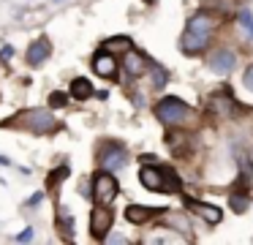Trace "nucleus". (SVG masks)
Masks as SVG:
<instances>
[{
    "label": "nucleus",
    "mask_w": 253,
    "mask_h": 245,
    "mask_svg": "<svg viewBox=\"0 0 253 245\" xmlns=\"http://www.w3.org/2000/svg\"><path fill=\"white\" fill-rule=\"evenodd\" d=\"M212 16L204 14V11H196V14L188 19L185 25V36H182V49L185 52H202V49H207L210 44V36H212Z\"/></svg>",
    "instance_id": "nucleus-1"
},
{
    "label": "nucleus",
    "mask_w": 253,
    "mask_h": 245,
    "mask_svg": "<svg viewBox=\"0 0 253 245\" xmlns=\"http://www.w3.org/2000/svg\"><path fill=\"white\" fill-rule=\"evenodd\" d=\"M6 128H19V131H30V134L44 136V134H52L57 128V120L46 109H25V112H17L8 120Z\"/></svg>",
    "instance_id": "nucleus-2"
},
{
    "label": "nucleus",
    "mask_w": 253,
    "mask_h": 245,
    "mask_svg": "<svg viewBox=\"0 0 253 245\" xmlns=\"http://www.w3.org/2000/svg\"><path fill=\"white\" fill-rule=\"evenodd\" d=\"M155 117H158L164 125L180 128V125H188L191 120H196V112H193V109L188 106L185 101L169 96V98H164V101L155 103Z\"/></svg>",
    "instance_id": "nucleus-3"
},
{
    "label": "nucleus",
    "mask_w": 253,
    "mask_h": 245,
    "mask_svg": "<svg viewBox=\"0 0 253 245\" xmlns=\"http://www.w3.org/2000/svg\"><path fill=\"white\" fill-rule=\"evenodd\" d=\"M115 196H117V180L112 177V172L101 169L93 177V199L98 201V204H112Z\"/></svg>",
    "instance_id": "nucleus-4"
},
{
    "label": "nucleus",
    "mask_w": 253,
    "mask_h": 245,
    "mask_svg": "<svg viewBox=\"0 0 253 245\" xmlns=\"http://www.w3.org/2000/svg\"><path fill=\"white\" fill-rule=\"evenodd\" d=\"M112 221H115V215H112L109 204H98L90 212V234L95 240H106V234L112 229Z\"/></svg>",
    "instance_id": "nucleus-5"
},
{
    "label": "nucleus",
    "mask_w": 253,
    "mask_h": 245,
    "mask_svg": "<svg viewBox=\"0 0 253 245\" xmlns=\"http://www.w3.org/2000/svg\"><path fill=\"white\" fill-rule=\"evenodd\" d=\"M98 161H101V169H106V172H117V169L126 166L128 161V152L123 145H104L98 152Z\"/></svg>",
    "instance_id": "nucleus-6"
},
{
    "label": "nucleus",
    "mask_w": 253,
    "mask_h": 245,
    "mask_svg": "<svg viewBox=\"0 0 253 245\" xmlns=\"http://www.w3.org/2000/svg\"><path fill=\"white\" fill-rule=\"evenodd\" d=\"M185 207H188L191 212H196V215L202 218L204 223H210V226H218V223L223 221V212H220V207H215V204H207V201L185 199Z\"/></svg>",
    "instance_id": "nucleus-7"
},
{
    "label": "nucleus",
    "mask_w": 253,
    "mask_h": 245,
    "mask_svg": "<svg viewBox=\"0 0 253 245\" xmlns=\"http://www.w3.org/2000/svg\"><path fill=\"white\" fill-rule=\"evenodd\" d=\"M207 63L215 74H231L237 68V54L231 49H215V52H210Z\"/></svg>",
    "instance_id": "nucleus-8"
},
{
    "label": "nucleus",
    "mask_w": 253,
    "mask_h": 245,
    "mask_svg": "<svg viewBox=\"0 0 253 245\" xmlns=\"http://www.w3.org/2000/svg\"><path fill=\"white\" fill-rule=\"evenodd\" d=\"M139 180L147 191H155V194H166V177H164V169L158 166H142L139 172Z\"/></svg>",
    "instance_id": "nucleus-9"
},
{
    "label": "nucleus",
    "mask_w": 253,
    "mask_h": 245,
    "mask_svg": "<svg viewBox=\"0 0 253 245\" xmlns=\"http://www.w3.org/2000/svg\"><path fill=\"white\" fill-rule=\"evenodd\" d=\"M49 52H52V44L46 41L44 36H41L36 44H30V49H28V63L39 68V65H44V63H46V57H49Z\"/></svg>",
    "instance_id": "nucleus-10"
},
{
    "label": "nucleus",
    "mask_w": 253,
    "mask_h": 245,
    "mask_svg": "<svg viewBox=\"0 0 253 245\" xmlns=\"http://www.w3.org/2000/svg\"><path fill=\"white\" fill-rule=\"evenodd\" d=\"M144 68H147V63H144V54L133 52V49H128V52L123 54V71H126L128 76H142Z\"/></svg>",
    "instance_id": "nucleus-11"
},
{
    "label": "nucleus",
    "mask_w": 253,
    "mask_h": 245,
    "mask_svg": "<svg viewBox=\"0 0 253 245\" xmlns=\"http://www.w3.org/2000/svg\"><path fill=\"white\" fill-rule=\"evenodd\" d=\"M93 71L98 76H106V79H112V76L117 74V63H115V57H112L109 52H104V54H95V60H93Z\"/></svg>",
    "instance_id": "nucleus-12"
},
{
    "label": "nucleus",
    "mask_w": 253,
    "mask_h": 245,
    "mask_svg": "<svg viewBox=\"0 0 253 245\" xmlns=\"http://www.w3.org/2000/svg\"><path fill=\"white\" fill-rule=\"evenodd\" d=\"M234 98V96H231ZM229 96H223V93H215V96H210V109H212L218 117H229L231 114V106H234V101H231Z\"/></svg>",
    "instance_id": "nucleus-13"
},
{
    "label": "nucleus",
    "mask_w": 253,
    "mask_h": 245,
    "mask_svg": "<svg viewBox=\"0 0 253 245\" xmlns=\"http://www.w3.org/2000/svg\"><path fill=\"white\" fill-rule=\"evenodd\" d=\"M128 49H131V38L128 36H115L104 41V52H109V54H126Z\"/></svg>",
    "instance_id": "nucleus-14"
},
{
    "label": "nucleus",
    "mask_w": 253,
    "mask_h": 245,
    "mask_svg": "<svg viewBox=\"0 0 253 245\" xmlns=\"http://www.w3.org/2000/svg\"><path fill=\"white\" fill-rule=\"evenodd\" d=\"M93 96V85H90V79H84V76H77V79L71 82V98H79V101H84V98Z\"/></svg>",
    "instance_id": "nucleus-15"
},
{
    "label": "nucleus",
    "mask_w": 253,
    "mask_h": 245,
    "mask_svg": "<svg viewBox=\"0 0 253 245\" xmlns=\"http://www.w3.org/2000/svg\"><path fill=\"white\" fill-rule=\"evenodd\" d=\"M153 212H155V210H150V207H139V204H131V207H128V210H126V218H128V221H131V223H144V221H147L150 215H153Z\"/></svg>",
    "instance_id": "nucleus-16"
},
{
    "label": "nucleus",
    "mask_w": 253,
    "mask_h": 245,
    "mask_svg": "<svg viewBox=\"0 0 253 245\" xmlns=\"http://www.w3.org/2000/svg\"><path fill=\"white\" fill-rule=\"evenodd\" d=\"M57 229H63V234H66V237H71L74 218H71V212H68V207H57Z\"/></svg>",
    "instance_id": "nucleus-17"
},
{
    "label": "nucleus",
    "mask_w": 253,
    "mask_h": 245,
    "mask_svg": "<svg viewBox=\"0 0 253 245\" xmlns=\"http://www.w3.org/2000/svg\"><path fill=\"white\" fill-rule=\"evenodd\" d=\"M229 204H231V210L234 212H245L248 207H251V194H231L229 196Z\"/></svg>",
    "instance_id": "nucleus-18"
},
{
    "label": "nucleus",
    "mask_w": 253,
    "mask_h": 245,
    "mask_svg": "<svg viewBox=\"0 0 253 245\" xmlns=\"http://www.w3.org/2000/svg\"><path fill=\"white\" fill-rule=\"evenodd\" d=\"M166 226H174V232H180V234H188V229H191V223L185 221V215H177V212H171V215H166Z\"/></svg>",
    "instance_id": "nucleus-19"
},
{
    "label": "nucleus",
    "mask_w": 253,
    "mask_h": 245,
    "mask_svg": "<svg viewBox=\"0 0 253 245\" xmlns=\"http://www.w3.org/2000/svg\"><path fill=\"white\" fill-rule=\"evenodd\" d=\"M150 76H153V87H155V90H158V87H164L166 79H169V76H166V71L161 68L158 63H150Z\"/></svg>",
    "instance_id": "nucleus-20"
},
{
    "label": "nucleus",
    "mask_w": 253,
    "mask_h": 245,
    "mask_svg": "<svg viewBox=\"0 0 253 245\" xmlns=\"http://www.w3.org/2000/svg\"><path fill=\"white\" fill-rule=\"evenodd\" d=\"M164 177H166V194H177L180 191V180L171 169H164Z\"/></svg>",
    "instance_id": "nucleus-21"
},
{
    "label": "nucleus",
    "mask_w": 253,
    "mask_h": 245,
    "mask_svg": "<svg viewBox=\"0 0 253 245\" xmlns=\"http://www.w3.org/2000/svg\"><path fill=\"white\" fill-rule=\"evenodd\" d=\"M66 103H68V96H66V93H60V90L49 93V106H52V109H63Z\"/></svg>",
    "instance_id": "nucleus-22"
},
{
    "label": "nucleus",
    "mask_w": 253,
    "mask_h": 245,
    "mask_svg": "<svg viewBox=\"0 0 253 245\" xmlns=\"http://www.w3.org/2000/svg\"><path fill=\"white\" fill-rule=\"evenodd\" d=\"M33 234H36V232H33V226H28L25 232H19L14 240H17V243H28V240H33Z\"/></svg>",
    "instance_id": "nucleus-23"
},
{
    "label": "nucleus",
    "mask_w": 253,
    "mask_h": 245,
    "mask_svg": "<svg viewBox=\"0 0 253 245\" xmlns=\"http://www.w3.org/2000/svg\"><path fill=\"white\" fill-rule=\"evenodd\" d=\"M41 201H44V191H36V194L28 199V207H36V204H41Z\"/></svg>",
    "instance_id": "nucleus-24"
},
{
    "label": "nucleus",
    "mask_w": 253,
    "mask_h": 245,
    "mask_svg": "<svg viewBox=\"0 0 253 245\" xmlns=\"http://www.w3.org/2000/svg\"><path fill=\"white\" fill-rule=\"evenodd\" d=\"M242 82H245V87H248V90L253 93V65H251V68L245 71V76H242Z\"/></svg>",
    "instance_id": "nucleus-25"
},
{
    "label": "nucleus",
    "mask_w": 253,
    "mask_h": 245,
    "mask_svg": "<svg viewBox=\"0 0 253 245\" xmlns=\"http://www.w3.org/2000/svg\"><path fill=\"white\" fill-rule=\"evenodd\" d=\"M79 194H82V196H87V199H90V196H93V191H90L87 180H79Z\"/></svg>",
    "instance_id": "nucleus-26"
},
{
    "label": "nucleus",
    "mask_w": 253,
    "mask_h": 245,
    "mask_svg": "<svg viewBox=\"0 0 253 245\" xmlns=\"http://www.w3.org/2000/svg\"><path fill=\"white\" fill-rule=\"evenodd\" d=\"M240 22H242V25H248V27H253V16H251V11H242V14H240Z\"/></svg>",
    "instance_id": "nucleus-27"
},
{
    "label": "nucleus",
    "mask_w": 253,
    "mask_h": 245,
    "mask_svg": "<svg viewBox=\"0 0 253 245\" xmlns=\"http://www.w3.org/2000/svg\"><path fill=\"white\" fill-rule=\"evenodd\" d=\"M0 166H11V161H8V158L3 155V152H0Z\"/></svg>",
    "instance_id": "nucleus-28"
},
{
    "label": "nucleus",
    "mask_w": 253,
    "mask_h": 245,
    "mask_svg": "<svg viewBox=\"0 0 253 245\" xmlns=\"http://www.w3.org/2000/svg\"><path fill=\"white\" fill-rule=\"evenodd\" d=\"M144 3H155V0H144Z\"/></svg>",
    "instance_id": "nucleus-29"
}]
</instances>
